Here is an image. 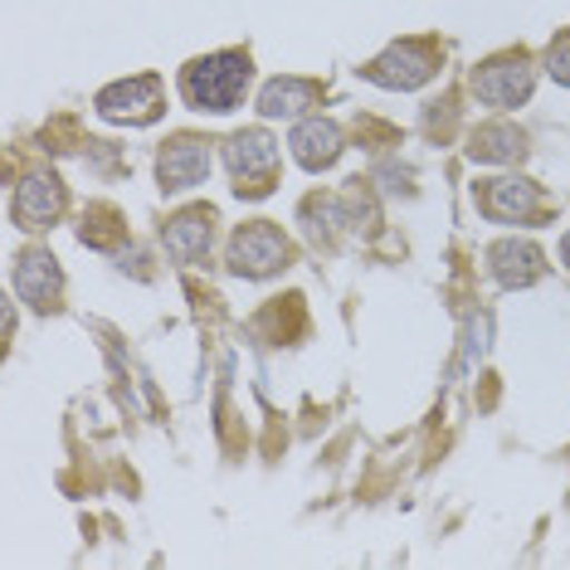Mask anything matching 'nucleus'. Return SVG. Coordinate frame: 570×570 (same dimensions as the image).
<instances>
[{
  "instance_id": "1",
  "label": "nucleus",
  "mask_w": 570,
  "mask_h": 570,
  "mask_svg": "<svg viewBox=\"0 0 570 570\" xmlns=\"http://www.w3.org/2000/svg\"><path fill=\"white\" fill-rule=\"evenodd\" d=\"M186 102L200 112H229L249 88V55H210L186 69Z\"/></svg>"
},
{
  "instance_id": "2",
  "label": "nucleus",
  "mask_w": 570,
  "mask_h": 570,
  "mask_svg": "<svg viewBox=\"0 0 570 570\" xmlns=\"http://www.w3.org/2000/svg\"><path fill=\"white\" fill-rule=\"evenodd\" d=\"M225 166H229V176H235V190H239V196H264V190H274V171H278L274 137L258 132V127H254V132L229 137Z\"/></svg>"
},
{
  "instance_id": "3",
  "label": "nucleus",
  "mask_w": 570,
  "mask_h": 570,
  "mask_svg": "<svg viewBox=\"0 0 570 570\" xmlns=\"http://www.w3.org/2000/svg\"><path fill=\"white\" fill-rule=\"evenodd\" d=\"M229 264H235V274H249V278L278 274L288 264V239L274 225H244L235 244H229Z\"/></svg>"
},
{
  "instance_id": "4",
  "label": "nucleus",
  "mask_w": 570,
  "mask_h": 570,
  "mask_svg": "<svg viewBox=\"0 0 570 570\" xmlns=\"http://www.w3.org/2000/svg\"><path fill=\"white\" fill-rule=\"evenodd\" d=\"M473 94L492 102V108H517V102H527V94H531V63L517 55L483 63V69L473 73Z\"/></svg>"
},
{
  "instance_id": "5",
  "label": "nucleus",
  "mask_w": 570,
  "mask_h": 570,
  "mask_svg": "<svg viewBox=\"0 0 570 570\" xmlns=\"http://www.w3.org/2000/svg\"><path fill=\"white\" fill-rule=\"evenodd\" d=\"M205 171H210V141H200V137H171L161 147V161H157L161 190L200 186Z\"/></svg>"
},
{
  "instance_id": "6",
  "label": "nucleus",
  "mask_w": 570,
  "mask_h": 570,
  "mask_svg": "<svg viewBox=\"0 0 570 570\" xmlns=\"http://www.w3.org/2000/svg\"><path fill=\"white\" fill-rule=\"evenodd\" d=\"M98 108H102V118H118V122H151V118H161V88L157 79L112 83L98 94Z\"/></svg>"
},
{
  "instance_id": "7",
  "label": "nucleus",
  "mask_w": 570,
  "mask_h": 570,
  "mask_svg": "<svg viewBox=\"0 0 570 570\" xmlns=\"http://www.w3.org/2000/svg\"><path fill=\"white\" fill-rule=\"evenodd\" d=\"M16 283H20L24 303H30L35 313H55V307H59L63 274H59V264L49 254H24L20 268H16Z\"/></svg>"
},
{
  "instance_id": "8",
  "label": "nucleus",
  "mask_w": 570,
  "mask_h": 570,
  "mask_svg": "<svg viewBox=\"0 0 570 570\" xmlns=\"http://www.w3.org/2000/svg\"><path fill=\"white\" fill-rule=\"evenodd\" d=\"M434 73V59L424 55V49H414V45H395V49H385L381 59L366 69V79L375 83H385V88H420L424 79Z\"/></svg>"
},
{
  "instance_id": "9",
  "label": "nucleus",
  "mask_w": 570,
  "mask_h": 570,
  "mask_svg": "<svg viewBox=\"0 0 570 570\" xmlns=\"http://www.w3.org/2000/svg\"><path fill=\"white\" fill-rule=\"evenodd\" d=\"M63 210V186H55L49 176H30L20 186V200H16V219L30 229H49Z\"/></svg>"
},
{
  "instance_id": "10",
  "label": "nucleus",
  "mask_w": 570,
  "mask_h": 570,
  "mask_svg": "<svg viewBox=\"0 0 570 570\" xmlns=\"http://www.w3.org/2000/svg\"><path fill=\"white\" fill-rule=\"evenodd\" d=\"M478 205L492 219H527L531 205H537V190H531V180H483Z\"/></svg>"
},
{
  "instance_id": "11",
  "label": "nucleus",
  "mask_w": 570,
  "mask_h": 570,
  "mask_svg": "<svg viewBox=\"0 0 570 570\" xmlns=\"http://www.w3.org/2000/svg\"><path fill=\"white\" fill-rule=\"evenodd\" d=\"M288 147H293L297 166H307V171H322L327 161H336V151H342V137H336L332 122H297Z\"/></svg>"
},
{
  "instance_id": "12",
  "label": "nucleus",
  "mask_w": 570,
  "mask_h": 570,
  "mask_svg": "<svg viewBox=\"0 0 570 570\" xmlns=\"http://www.w3.org/2000/svg\"><path fill=\"white\" fill-rule=\"evenodd\" d=\"M210 210H186L176 215L171 225H166V249H171L176 258H200L205 249H210L215 239V225H210Z\"/></svg>"
},
{
  "instance_id": "13",
  "label": "nucleus",
  "mask_w": 570,
  "mask_h": 570,
  "mask_svg": "<svg viewBox=\"0 0 570 570\" xmlns=\"http://www.w3.org/2000/svg\"><path fill=\"white\" fill-rule=\"evenodd\" d=\"M488 264H492V274H498V283H508V288H517V283H531L541 274V254L531 249V244H522V239L492 244Z\"/></svg>"
},
{
  "instance_id": "14",
  "label": "nucleus",
  "mask_w": 570,
  "mask_h": 570,
  "mask_svg": "<svg viewBox=\"0 0 570 570\" xmlns=\"http://www.w3.org/2000/svg\"><path fill=\"white\" fill-rule=\"evenodd\" d=\"M307 102H313V83H297V79H274L258 94V108H264L268 118H297Z\"/></svg>"
},
{
  "instance_id": "15",
  "label": "nucleus",
  "mask_w": 570,
  "mask_h": 570,
  "mask_svg": "<svg viewBox=\"0 0 570 570\" xmlns=\"http://www.w3.org/2000/svg\"><path fill=\"white\" fill-rule=\"evenodd\" d=\"M473 157L478 161H517L522 157V132L517 127H483L473 137Z\"/></svg>"
},
{
  "instance_id": "16",
  "label": "nucleus",
  "mask_w": 570,
  "mask_h": 570,
  "mask_svg": "<svg viewBox=\"0 0 570 570\" xmlns=\"http://www.w3.org/2000/svg\"><path fill=\"white\" fill-rule=\"evenodd\" d=\"M551 79L570 88V40H561V45L551 49Z\"/></svg>"
},
{
  "instance_id": "17",
  "label": "nucleus",
  "mask_w": 570,
  "mask_h": 570,
  "mask_svg": "<svg viewBox=\"0 0 570 570\" xmlns=\"http://www.w3.org/2000/svg\"><path fill=\"white\" fill-rule=\"evenodd\" d=\"M10 327H16V307H10V297L0 293V342L10 336Z\"/></svg>"
},
{
  "instance_id": "18",
  "label": "nucleus",
  "mask_w": 570,
  "mask_h": 570,
  "mask_svg": "<svg viewBox=\"0 0 570 570\" xmlns=\"http://www.w3.org/2000/svg\"><path fill=\"white\" fill-rule=\"evenodd\" d=\"M561 254H566V264H570V235H566V244H561Z\"/></svg>"
}]
</instances>
